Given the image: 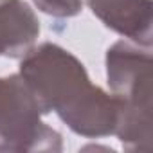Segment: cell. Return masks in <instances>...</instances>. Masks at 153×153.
<instances>
[{
    "instance_id": "1",
    "label": "cell",
    "mask_w": 153,
    "mask_h": 153,
    "mask_svg": "<svg viewBox=\"0 0 153 153\" xmlns=\"http://www.w3.org/2000/svg\"><path fill=\"white\" fill-rule=\"evenodd\" d=\"M22 79L42 112L56 110L78 133H83L81 110H87L96 135L110 133L117 124V101L92 87L83 65L56 45L40 47L22 63Z\"/></svg>"
},
{
    "instance_id": "2",
    "label": "cell",
    "mask_w": 153,
    "mask_h": 153,
    "mask_svg": "<svg viewBox=\"0 0 153 153\" xmlns=\"http://www.w3.org/2000/svg\"><path fill=\"white\" fill-rule=\"evenodd\" d=\"M38 33L40 25L27 4L20 0H0V54H25Z\"/></svg>"
},
{
    "instance_id": "3",
    "label": "cell",
    "mask_w": 153,
    "mask_h": 153,
    "mask_svg": "<svg viewBox=\"0 0 153 153\" xmlns=\"http://www.w3.org/2000/svg\"><path fill=\"white\" fill-rule=\"evenodd\" d=\"M34 2L51 15H58V16H68V15H76L81 7L79 0H34Z\"/></svg>"
}]
</instances>
